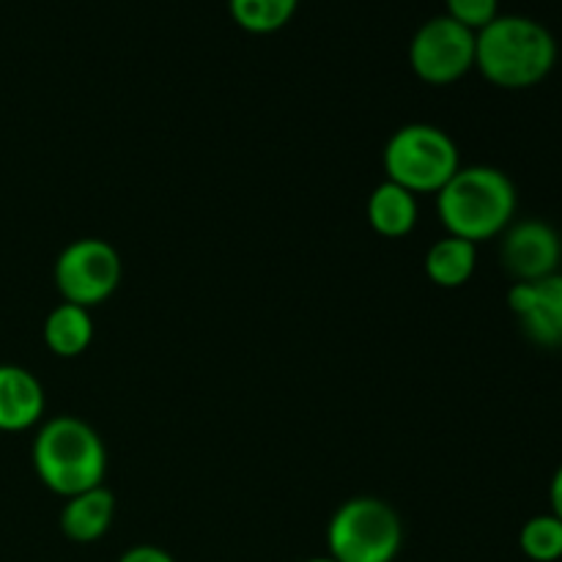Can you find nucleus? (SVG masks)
Here are the masks:
<instances>
[{
    "label": "nucleus",
    "instance_id": "obj_1",
    "mask_svg": "<svg viewBox=\"0 0 562 562\" xmlns=\"http://www.w3.org/2000/svg\"><path fill=\"white\" fill-rule=\"evenodd\" d=\"M558 64V42L541 22L530 16H497L477 31L475 66L499 88H532L547 80Z\"/></svg>",
    "mask_w": 562,
    "mask_h": 562
},
{
    "label": "nucleus",
    "instance_id": "obj_2",
    "mask_svg": "<svg viewBox=\"0 0 562 562\" xmlns=\"http://www.w3.org/2000/svg\"><path fill=\"white\" fill-rule=\"evenodd\" d=\"M437 209L450 236L477 245L508 231L516 214V187L492 165L459 168L437 192Z\"/></svg>",
    "mask_w": 562,
    "mask_h": 562
},
{
    "label": "nucleus",
    "instance_id": "obj_3",
    "mask_svg": "<svg viewBox=\"0 0 562 562\" xmlns=\"http://www.w3.org/2000/svg\"><path fill=\"white\" fill-rule=\"evenodd\" d=\"M33 467L49 492L69 499L102 486L108 450L88 423L64 415L38 428V437L33 439Z\"/></svg>",
    "mask_w": 562,
    "mask_h": 562
},
{
    "label": "nucleus",
    "instance_id": "obj_4",
    "mask_svg": "<svg viewBox=\"0 0 562 562\" xmlns=\"http://www.w3.org/2000/svg\"><path fill=\"white\" fill-rule=\"evenodd\" d=\"M461 168L459 146L445 130L431 124L401 126L384 148L387 181H395L412 195L439 192Z\"/></svg>",
    "mask_w": 562,
    "mask_h": 562
},
{
    "label": "nucleus",
    "instance_id": "obj_5",
    "mask_svg": "<svg viewBox=\"0 0 562 562\" xmlns=\"http://www.w3.org/2000/svg\"><path fill=\"white\" fill-rule=\"evenodd\" d=\"M404 543V527L390 503L355 497L335 510L327 527L329 558L338 562H393Z\"/></svg>",
    "mask_w": 562,
    "mask_h": 562
},
{
    "label": "nucleus",
    "instance_id": "obj_6",
    "mask_svg": "<svg viewBox=\"0 0 562 562\" xmlns=\"http://www.w3.org/2000/svg\"><path fill=\"white\" fill-rule=\"evenodd\" d=\"M121 283V258L104 239H77L55 261V285L71 305L93 307Z\"/></svg>",
    "mask_w": 562,
    "mask_h": 562
},
{
    "label": "nucleus",
    "instance_id": "obj_7",
    "mask_svg": "<svg viewBox=\"0 0 562 562\" xmlns=\"http://www.w3.org/2000/svg\"><path fill=\"white\" fill-rule=\"evenodd\" d=\"M475 36L456 20L434 16L409 44V64L420 80L431 86H450L475 66Z\"/></svg>",
    "mask_w": 562,
    "mask_h": 562
},
{
    "label": "nucleus",
    "instance_id": "obj_8",
    "mask_svg": "<svg viewBox=\"0 0 562 562\" xmlns=\"http://www.w3.org/2000/svg\"><path fill=\"white\" fill-rule=\"evenodd\" d=\"M508 307L519 318L532 344L543 349L562 346V272L532 283H516L508 291Z\"/></svg>",
    "mask_w": 562,
    "mask_h": 562
},
{
    "label": "nucleus",
    "instance_id": "obj_9",
    "mask_svg": "<svg viewBox=\"0 0 562 562\" xmlns=\"http://www.w3.org/2000/svg\"><path fill=\"white\" fill-rule=\"evenodd\" d=\"M562 258L560 234L541 220H525L505 231L503 267L516 278V283L549 278L558 272Z\"/></svg>",
    "mask_w": 562,
    "mask_h": 562
},
{
    "label": "nucleus",
    "instance_id": "obj_10",
    "mask_svg": "<svg viewBox=\"0 0 562 562\" xmlns=\"http://www.w3.org/2000/svg\"><path fill=\"white\" fill-rule=\"evenodd\" d=\"M42 415V382L22 366H0V431H27Z\"/></svg>",
    "mask_w": 562,
    "mask_h": 562
},
{
    "label": "nucleus",
    "instance_id": "obj_11",
    "mask_svg": "<svg viewBox=\"0 0 562 562\" xmlns=\"http://www.w3.org/2000/svg\"><path fill=\"white\" fill-rule=\"evenodd\" d=\"M115 514V497L110 488L97 486L88 492L75 494L66 499L64 510H60V530L69 541L91 543L99 541L104 532L113 525Z\"/></svg>",
    "mask_w": 562,
    "mask_h": 562
},
{
    "label": "nucleus",
    "instance_id": "obj_12",
    "mask_svg": "<svg viewBox=\"0 0 562 562\" xmlns=\"http://www.w3.org/2000/svg\"><path fill=\"white\" fill-rule=\"evenodd\" d=\"M368 220H371L373 231L387 239L406 236L417 225L415 195L395 181H384L368 198Z\"/></svg>",
    "mask_w": 562,
    "mask_h": 562
},
{
    "label": "nucleus",
    "instance_id": "obj_13",
    "mask_svg": "<svg viewBox=\"0 0 562 562\" xmlns=\"http://www.w3.org/2000/svg\"><path fill=\"white\" fill-rule=\"evenodd\" d=\"M93 340V322L88 307L64 305L55 307L44 322V344L53 355L58 357H77L91 346Z\"/></svg>",
    "mask_w": 562,
    "mask_h": 562
},
{
    "label": "nucleus",
    "instance_id": "obj_14",
    "mask_svg": "<svg viewBox=\"0 0 562 562\" xmlns=\"http://www.w3.org/2000/svg\"><path fill=\"white\" fill-rule=\"evenodd\" d=\"M475 245L467 239H459V236L439 239L426 256V274L439 289H459V285L470 283V278L475 274Z\"/></svg>",
    "mask_w": 562,
    "mask_h": 562
},
{
    "label": "nucleus",
    "instance_id": "obj_15",
    "mask_svg": "<svg viewBox=\"0 0 562 562\" xmlns=\"http://www.w3.org/2000/svg\"><path fill=\"white\" fill-rule=\"evenodd\" d=\"M300 0H228L236 25L250 33H274L289 25Z\"/></svg>",
    "mask_w": 562,
    "mask_h": 562
},
{
    "label": "nucleus",
    "instance_id": "obj_16",
    "mask_svg": "<svg viewBox=\"0 0 562 562\" xmlns=\"http://www.w3.org/2000/svg\"><path fill=\"white\" fill-rule=\"evenodd\" d=\"M519 547L532 562H558L562 558V521L554 514L532 516L521 527Z\"/></svg>",
    "mask_w": 562,
    "mask_h": 562
},
{
    "label": "nucleus",
    "instance_id": "obj_17",
    "mask_svg": "<svg viewBox=\"0 0 562 562\" xmlns=\"http://www.w3.org/2000/svg\"><path fill=\"white\" fill-rule=\"evenodd\" d=\"M445 5L450 20L470 27L472 33L483 31L499 16V0H445Z\"/></svg>",
    "mask_w": 562,
    "mask_h": 562
},
{
    "label": "nucleus",
    "instance_id": "obj_18",
    "mask_svg": "<svg viewBox=\"0 0 562 562\" xmlns=\"http://www.w3.org/2000/svg\"><path fill=\"white\" fill-rule=\"evenodd\" d=\"M119 562H176L165 549L148 547V543H140V547H132L130 552H124Z\"/></svg>",
    "mask_w": 562,
    "mask_h": 562
},
{
    "label": "nucleus",
    "instance_id": "obj_19",
    "mask_svg": "<svg viewBox=\"0 0 562 562\" xmlns=\"http://www.w3.org/2000/svg\"><path fill=\"white\" fill-rule=\"evenodd\" d=\"M549 503H552V514L562 521V464L560 470L554 472L552 486H549Z\"/></svg>",
    "mask_w": 562,
    "mask_h": 562
},
{
    "label": "nucleus",
    "instance_id": "obj_20",
    "mask_svg": "<svg viewBox=\"0 0 562 562\" xmlns=\"http://www.w3.org/2000/svg\"><path fill=\"white\" fill-rule=\"evenodd\" d=\"M305 562H338V560H333V558H329V554H327V558H311V560H305Z\"/></svg>",
    "mask_w": 562,
    "mask_h": 562
}]
</instances>
